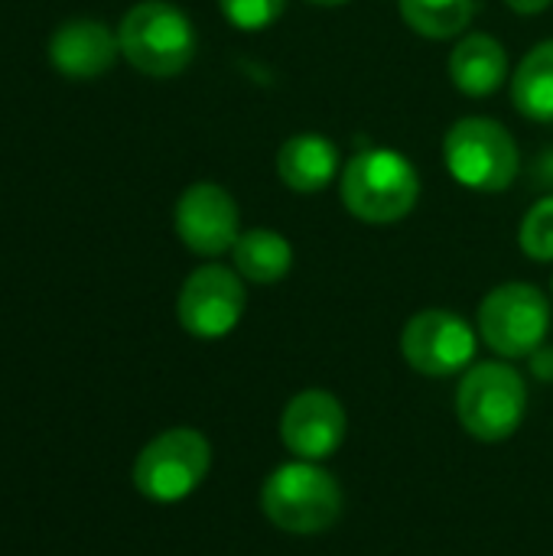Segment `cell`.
<instances>
[{
    "mask_svg": "<svg viewBox=\"0 0 553 556\" xmlns=\"http://www.w3.org/2000/svg\"><path fill=\"white\" fill-rule=\"evenodd\" d=\"M339 195L359 222L394 225L414 212L420 199V173L401 150L365 147L342 166Z\"/></svg>",
    "mask_w": 553,
    "mask_h": 556,
    "instance_id": "obj_1",
    "label": "cell"
},
{
    "mask_svg": "<svg viewBox=\"0 0 553 556\" xmlns=\"http://www.w3.org/2000/svg\"><path fill=\"white\" fill-rule=\"evenodd\" d=\"M342 485L323 463L293 459L277 466L261 485V511L264 518L297 538L326 534L342 518Z\"/></svg>",
    "mask_w": 553,
    "mask_h": 556,
    "instance_id": "obj_2",
    "label": "cell"
},
{
    "mask_svg": "<svg viewBox=\"0 0 553 556\" xmlns=\"http://www.w3.org/2000/svg\"><path fill=\"white\" fill-rule=\"evenodd\" d=\"M528 414V384L505 358L469 365L456 388V417L479 443L512 440Z\"/></svg>",
    "mask_w": 553,
    "mask_h": 556,
    "instance_id": "obj_3",
    "label": "cell"
},
{
    "mask_svg": "<svg viewBox=\"0 0 553 556\" xmlns=\"http://www.w3.org/2000/svg\"><path fill=\"white\" fill-rule=\"evenodd\" d=\"M121 55L150 78L179 75L196 55V26L169 0H140L117 26Z\"/></svg>",
    "mask_w": 553,
    "mask_h": 556,
    "instance_id": "obj_4",
    "label": "cell"
},
{
    "mask_svg": "<svg viewBox=\"0 0 553 556\" xmlns=\"http://www.w3.org/2000/svg\"><path fill=\"white\" fill-rule=\"evenodd\" d=\"M450 176L473 192H505L521 173V153L512 130L482 114L460 117L443 137Z\"/></svg>",
    "mask_w": 553,
    "mask_h": 556,
    "instance_id": "obj_5",
    "label": "cell"
},
{
    "mask_svg": "<svg viewBox=\"0 0 553 556\" xmlns=\"http://www.w3.org/2000/svg\"><path fill=\"white\" fill-rule=\"evenodd\" d=\"M479 339L505 362L528 358L551 336V296L525 280L499 283L479 306Z\"/></svg>",
    "mask_w": 553,
    "mask_h": 556,
    "instance_id": "obj_6",
    "label": "cell"
},
{
    "mask_svg": "<svg viewBox=\"0 0 553 556\" xmlns=\"http://www.w3.org/2000/svg\"><path fill=\"white\" fill-rule=\"evenodd\" d=\"M209 469L212 443L192 427H173L140 450L134 463V489L156 505H176L205 482Z\"/></svg>",
    "mask_w": 553,
    "mask_h": 556,
    "instance_id": "obj_7",
    "label": "cell"
},
{
    "mask_svg": "<svg viewBox=\"0 0 553 556\" xmlns=\"http://www.w3.org/2000/svg\"><path fill=\"white\" fill-rule=\"evenodd\" d=\"M244 306H248L244 277L225 264H202L183 280L176 296L179 326L192 339H205V342L235 332L244 316Z\"/></svg>",
    "mask_w": 553,
    "mask_h": 556,
    "instance_id": "obj_8",
    "label": "cell"
},
{
    "mask_svg": "<svg viewBox=\"0 0 553 556\" xmlns=\"http://www.w3.org/2000/svg\"><path fill=\"white\" fill-rule=\"evenodd\" d=\"M476 349V329L453 309H420L401 332V355L424 378L463 375L473 365Z\"/></svg>",
    "mask_w": 553,
    "mask_h": 556,
    "instance_id": "obj_9",
    "label": "cell"
},
{
    "mask_svg": "<svg viewBox=\"0 0 553 556\" xmlns=\"http://www.w3.org/2000/svg\"><path fill=\"white\" fill-rule=\"evenodd\" d=\"M349 433V414L332 391L310 388L287 401L280 414V443L290 456L326 463L336 456Z\"/></svg>",
    "mask_w": 553,
    "mask_h": 556,
    "instance_id": "obj_10",
    "label": "cell"
},
{
    "mask_svg": "<svg viewBox=\"0 0 553 556\" xmlns=\"http://www.w3.org/2000/svg\"><path fill=\"white\" fill-rule=\"evenodd\" d=\"M179 241L199 257H222L241 238V212L218 182H192L173 212Z\"/></svg>",
    "mask_w": 553,
    "mask_h": 556,
    "instance_id": "obj_11",
    "label": "cell"
},
{
    "mask_svg": "<svg viewBox=\"0 0 553 556\" xmlns=\"http://www.w3.org/2000/svg\"><path fill=\"white\" fill-rule=\"evenodd\" d=\"M121 55L117 33L101 20H68L49 39V62L59 75L88 81L104 75Z\"/></svg>",
    "mask_w": 553,
    "mask_h": 556,
    "instance_id": "obj_12",
    "label": "cell"
},
{
    "mask_svg": "<svg viewBox=\"0 0 553 556\" xmlns=\"http://www.w3.org/2000/svg\"><path fill=\"white\" fill-rule=\"evenodd\" d=\"M339 147L323 134H293L277 150V176L293 192H323L339 179Z\"/></svg>",
    "mask_w": 553,
    "mask_h": 556,
    "instance_id": "obj_13",
    "label": "cell"
},
{
    "mask_svg": "<svg viewBox=\"0 0 553 556\" xmlns=\"http://www.w3.org/2000/svg\"><path fill=\"white\" fill-rule=\"evenodd\" d=\"M450 78L469 98L495 94L508 78V52L489 33H466L450 52Z\"/></svg>",
    "mask_w": 553,
    "mask_h": 556,
    "instance_id": "obj_14",
    "label": "cell"
},
{
    "mask_svg": "<svg viewBox=\"0 0 553 556\" xmlns=\"http://www.w3.org/2000/svg\"><path fill=\"white\" fill-rule=\"evenodd\" d=\"M231 261L235 270L248 280V283H280L290 267H293V244L274 231V228H251L241 231V238L231 248Z\"/></svg>",
    "mask_w": 553,
    "mask_h": 556,
    "instance_id": "obj_15",
    "label": "cell"
},
{
    "mask_svg": "<svg viewBox=\"0 0 553 556\" xmlns=\"http://www.w3.org/2000/svg\"><path fill=\"white\" fill-rule=\"evenodd\" d=\"M512 101L528 121H553V39L538 42L512 75Z\"/></svg>",
    "mask_w": 553,
    "mask_h": 556,
    "instance_id": "obj_16",
    "label": "cell"
},
{
    "mask_svg": "<svg viewBox=\"0 0 553 556\" xmlns=\"http://www.w3.org/2000/svg\"><path fill=\"white\" fill-rule=\"evenodd\" d=\"M404 23L427 39H453L469 29L479 0H398Z\"/></svg>",
    "mask_w": 553,
    "mask_h": 556,
    "instance_id": "obj_17",
    "label": "cell"
},
{
    "mask_svg": "<svg viewBox=\"0 0 553 556\" xmlns=\"http://www.w3.org/2000/svg\"><path fill=\"white\" fill-rule=\"evenodd\" d=\"M518 244L521 251L538 261V264H551L553 261V195H544L541 202H535L521 225H518Z\"/></svg>",
    "mask_w": 553,
    "mask_h": 556,
    "instance_id": "obj_18",
    "label": "cell"
},
{
    "mask_svg": "<svg viewBox=\"0 0 553 556\" xmlns=\"http://www.w3.org/2000/svg\"><path fill=\"white\" fill-rule=\"evenodd\" d=\"M222 7V16L241 29V33H257V29H267L274 26L284 10H287V0H218Z\"/></svg>",
    "mask_w": 553,
    "mask_h": 556,
    "instance_id": "obj_19",
    "label": "cell"
},
{
    "mask_svg": "<svg viewBox=\"0 0 553 556\" xmlns=\"http://www.w3.org/2000/svg\"><path fill=\"white\" fill-rule=\"evenodd\" d=\"M528 371L531 378H538L541 384H553V345H541L528 355Z\"/></svg>",
    "mask_w": 553,
    "mask_h": 556,
    "instance_id": "obj_20",
    "label": "cell"
},
{
    "mask_svg": "<svg viewBox=\"0 0 553 556\" xmlns=\"http://www.w3.org/2000/svg\"><path fill=\"white\" fill-rule=\"evenodd\" d=\"M515 13H525V16H535V13H544L553 0H505Z\"/></svg>",
    "mask_w": 553,
    "mask_h": 556,
    "instance_id": "obj_21",
    "label": "cell"
},
{
    "mask_svg": "<svg viewBox=\"0 0 553 556\" xmlns=\"http://www.w3.org/2000/svg\"><path fill=\"white\" fill-rule=\"evenodd\" d=\"M538 182L553 186V150H544L541 160H538Z\"/></svg>",
    "mask_w": 553,
    "mask_h": 556,
    "instance_id": "obj_22",
    "label": "cell"
},
{
    "mask_svg": "<svg viewBox=\"0 0 553 556\" xmlns=\"http://www.w3.org/2000/svg\"><path fill=\"white\" fill-rule=\"evenodd\" d=\"M306 3H316V7H342L349 0H306Z\"/></svg>",
    "mask_w": 553,
    "mask_h": 556,
    "instance_id": "obj_23",
    "label": "cell"
},
{
    "mask_svg": "<svg viewBox=\"0 0 553 556\" xmlns=\"http://www.w3.org/2000/svg\"><path fill=\"white\" fill-rule=\"evenodd\" d=\"M551 300H553V280H551Z\"/></svg>",
    "mask_w": 553,
    "mask_h": 556,
    "instance_id": "obj_24",
    "label": "cell"
}]
</instances>
